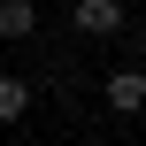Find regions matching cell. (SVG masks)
I'll return each mask as SVG.
<instances>
[{
  "instance_id": "obj_1",
  "label": "cell",
  "mask_w": 146,
  "mask_h": 146,
  "mask_svg": "<svg viewBox=\"0 0 146 146\" xmlns=\"http://www.w3.org/2000/svg\"><path fill=\"white\" fill-rule=\"evenodd\" d=\"M100 100H108L115 115H146V69L139 62H115V69L100 77Z\"/></svg>"
},
{
  "instance_id": "obj_2",
  "label": "cell",
  "mask_w": 146,
  "mask_h": 146,
  "mask_svg": "<svg viewBox=\"0 0 146 146\" xmlns=\"http://www.w3.org/2000/svg\"><path fill=\"white\" fill-rule=\"evenodd\" d=\"M69 31H85V38H123L131 15H123V0H77V8H69Z\"/></svg>"
},
{
  "instance_id": "obj_3",
  "label": "cell",
  "mask_w": 146,
  "mask_h": 146,
  "mask_svg": "<svg viewBox=\"0 0 146 146\" xmlns=\"http://www.w3.org/2000/svg\"><path fill=\"white\" fill-rule=\"evenodd\" d=\"M23 115H31V77L0 69V123H23Z\"/></svg>"
},
{
  "instance_id": "obj_4",
  "label": "cell",
  "mask_w": 146,
  "mask_h": 146,
  "mask_svg": "<svg viewBox=\"0 0 146 146\" xmlns=\"http://www.w3.org/2000/svg\"><path fill=\"white\" fill-rule=\"evenodd\" d=\"M38 31V8L31 0H0V38H31Z\"/></svg>"
},
{
  "instance_id": "obj_5",
  "label": "cell",
  "mask_w": 146,
  "mask_h": 146,
  "mask_svg": "<svg viewBox=\"0 0 146 146\" xmlns=\"http://www.w3.org/2000/svg\"><path fill=\"white\" fill-rule=\"evenodd\" d=\"M85 146H108V139H85Z\"/></svg>"
}]
</instances>
